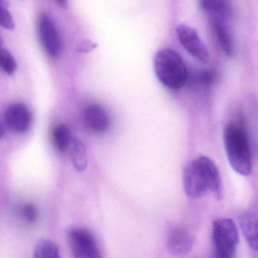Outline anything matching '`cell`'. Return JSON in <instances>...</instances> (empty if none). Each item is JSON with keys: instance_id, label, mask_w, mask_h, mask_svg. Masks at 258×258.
I'll use <instances>...</instances> for the list:
<instances>
[{"instance_id": "6da1fadb", "label": "cell", "mask_w": 258, "mask_h": 258, "mask_svg": "<svg viewBox=\"0 0 258 258\" xmlns=\"http://www.w3.org/2000/svg\"><path fill=\"white\" fill-rule=\"evenodd\" d=\"M184 191L191 199H200L211 192L217 200L223 197L220 172L212 160L200 156L190 161L182 175Z\"/></svg>"}, {"instance_id": "7a4b0ae2", "label": "cell", "mask_w": 258, "mask_h": 258, "mask_svg": "<svg viewBox=\"0 0 258 258\" xmlns=\"http://www.w3.org/2000/svg\"><path fill=\"white\" fill-rule=\"evenodd\" d=\"M225 150L229 164L238 174L247 176L251 172V152L245 131L238 125H229L223 132Z\"/></svg>"}, {"instance_id": "3957f363", "label": "cell", "mask_w": 258, "mask_h": 258, "mask_svg": "<svg viewBox=\"0 0 258 258\" xmlns=\"http://www.w3.org/2000/svg\"><path fill=\"white\" fill-rule=\"evenodd\" d=\"M154 69L158 81L170 90H178L186 84V67L179 54L172 49H161L155 54Z\"/></svg>"}, {"instance_id": "277c9868", "label": "cell", "mask_w": 258, "mask_h": 258, "mask_svg": "<svg viewBox=\"0 0 258 258\" xmlns=\"http://www.w3.org/2000/svg\"><path fill=\"white\" fill-rule=\"evenodd\" d=\"M212 239L217 257H232L238 243V228L233 220L229 218L215 220L212 226Z\"/></svg>"}, {"instance_id": "5b68a950", "label": "cell", "mask_w": 258, "mask_h": 258, "mask_svg": "<svg viewBox=\"0 0 258 258\" xmlns=\"http://www.w3.org/2000/svg\"><path fill=\"white\" fill-rule=\"evenodd\" d=\"M39 37L46 53L50 58H56L62 53V38L50 16L42 14L38 22Z\"/></svg>"}, {"instance_id": "8992f818", "label": "cell", "mask_w": 258, "mask_h": 258, "mask_svg": "<svg viewBox=\"0 0 258 258\" xmlns=\"http://www.w3.org/2000/svg\"><path fill=\"white\" fill-rule=\"evenodd\" d=\"M176 35L182 47L191 56L205 64L209 61L208 49L194 28L186 25H178Z\"/></svg>"}, {"instance_id": "52a82bcc", "label": "cell", "mask_w": 258, "mask_h": 258, "mask_svg": "<svg viewBox=\"0 0 258 258\" xmlns=\"http://www.w3.org/2000/svg\"><path fill=\"white\" fill-rule=\"evenodd\" d=\"M71 246L75 257L99 258L100 250L93 235L85 229H72L69 232Z\"/></svg>"}, {"instance_id": "ba28073f", "label": "cell", "mask_w": 258, "mask_h": 258, "mask_svg": "<svg viewBox=\"0 0 258 258\" xmlns=\"http://www.w3.org/2000/svg\"><path fill=\"white\" fill-rule=\"evenodd\" d=\"M6 123L10 131L16 134H24L31 124V111L22 103H15L7 108L5 114Z\"/></svg>"}, {"instance_id": "9c48e42d", "label": "cell", "mask_w": 258, "mask_h": 258, "mask_svg": "<svg viewBox=\"0 0 258 258\" xmlns=\"http://www.w3.org/2000/svg\"><path fill=\"white\" fill-rule=\"evenodd\" d=\"M84 120L87 127L95 134H104L111 126L109 114L105 108L96 104H91L86 108Z\"/></svg>"}, {"instance_id": "30bf717a", "label": "cell", "mask_w": 258, "mask_h": 258, "mask_svg": "<svg viewBox=\"0 0 258 258\" xmlns=\"http://www.w3.org/2000/svg\"><path fill=\"white\" fill-rule=\"evenodd\" d=\"M195 244V238L185 229H175L169 235L167 248L173 256H184L188 254Z\"/></svg>"}, {"instance_id": "8fae6325", "label": "cell", "mask_w": 258, "mask_h": 258, "mask_svg": "<svg viewBox=\"0 0 258 258\" xmlns=\"http://www.w3.org/2000/svg\"><path fill=\"white\" fill-rule=\"evenodd\" d=\"M238 223L244 238L253 250L257 249V217L250 210L241 211L238 215Z\"/></svg>"}, {"instance_id": "7c38bea8", "label": "cell", "mask_w": 258, "mask_h": 258, "mask_svg": "<svg viewBox=\"0 0 258 258\" xmlns=\"http://www.w3.org/2000/svg\"><path fill=\"white\" fill-rule=\"evenodd\" d=\"M226 21L220 20V19H211V25L214 34L218 40L219 44L223 49V52L227 55L233 54L234 44L232 35L228 29L226 24Z\"/></svg>"}, {"instance_id": "4fadbf2b", "label": "cell", "mask_w": 258, "mask_h": 258, "mask_svg": "<svg viewBox=\"0 0 258 258\" xmlns=\"http://www.w3.org/2000/svg\"><path fill=\"white\" fill-rule=\"evenodd\" d=\"M69 149L74 167L78 171H84L87 166V154L84 143L78 140H72Z\"/></svg>"}, {"instance_id": "5bb4252c", "label": "cell", "mask_w": 258, "mask_h": 258, "mask_svg": "<svg viewBox=\"0 0 258 258\" xmlns=\"http://www.w3.org/2000/svg\"><path fill=\"white\" fill-rule=\"evenodd\" d=\"M53 143L55 148L59 152H66L72 143V134L66 125L59 124L55 128L52 134Z\"/></svg>"}, {"instance_id": "9a60e30c", "label": "cell", "mask_w": 258, "mask_h": 258, "mask_svg": "<svg viewBox=\"0 0 258 258\" xmlns=\"http://www.w3.org/2000/svg\"><path fill=\"white\" fill-rule=\"evenodd\" d=\"M34 256L38 258H58L59 250L56 244L48 240H41L34 250Z\"/></svg>"}, {"instance_id": "2e32d148", "label": "cell", "mask_w": 258, "mask_h": 258, "mask_svg": "<svg viewBox=\"0 0 258 258\" xmlns=\"http://www.w3.org/2000/svg\"><path fill=\"white\" fill-rule=\"evenodd\" d=\"M0 69L7 75H13L18 69L17 61L8 49L0 47Z\"/></svg>"}, {"instance_id": "e0dca14e", "label": "cell", "mask_w": 258, "mask_h": 258, "mask_svg": "<svg viewBox=\"0 0 258 258\" xmlns=\"http://www.w3.org/2000/svg\"><path fill=\"white\" fill-rule=\"evenodd\" d=\"M0 26L4 29L13 31L16 24L8 9L7 0H0Z\"/></svg>"}, {"instance_id": "ac0fdd59", "label": "cell", "mask_w": 258, "mask_h": 258, "mask_svg": "<svg viewBox=\"0 0 258 258\" xmlns=\"http://www.w3.org/2000/svg\"><path fill=\"white\" fill-rule=\"evenodd\" d=\"M21 213L24 220L30 224L35 223L38 219V211L32 204L24 205Z\"/></svg>"}, {"instance_id": "d6986e66", "label": "cell", "mask_w": 258, "mask_h": 258, "mask_svg": "<svg viewBox=\"0 0 258 258\" xmlns=\"http://www.w3.org/2000/svg\"><path fill=\"white\" fill-rule=\"evenodd\" d=\"M215 81V75L211 71H205L202 72L200 76V82L202 86L209 87Z\"/></svg>"}, {"instance_id": "ffe728a7", "label": "cell", "mask_w": 258, "mask_h": 258, "mask_svg": "<svg viewBox=\"0 0 258 258\" xmlns=\"http://www.w3.org/2000/svg\"><path fill=\"white\" fill-rule=\"evenodd\" d=\"M94 47L95 46H93V43L85 42V43H82V44L78 48V52H87L91 50V49H93Z\"/></svg>"}, {"instance_id": "44dd1931", "label": "cell", "mask_w": 258, "mask_h": 258, "mask_svg": "<svg viewBox=\"0 0 258 258\" xmlns=\"http://www.w3.org/2000/svg\"><path fill=\"white\" fill-rule=\"evenodd\" d=\"M55 2H56L61 8L67 9L68 0H55Z\"/></svg>"}, {"instance_id": "7402d4cb", "label": "cell", "mask_w": 258, "mask_h": 258, "mask_svg": "<svg viewBox=\"0 0 258 258\" xmlns=\"http://www.w3.org/2000/svg\"><path fill=\"white\" fill-rule=\"evenodd\" d=\"M5 135V128L3 126L2 123H0V139H2Z\"/></svg>"}, {"instance_id": "603a6c76", "label": "cell", "mask_w": 258, "mask_h": 258, "mask_svg": "<svg viewBox=\"0 0 258 258\" xmlns=\"http://www.w3.org/2000/svg\"><path fill=\"white\" fill-rule=\"evenodd\" d=\"M4 38H3L2 34H1V33H0V47H3V46H4Z\"/></svg>"}]
</instances>
